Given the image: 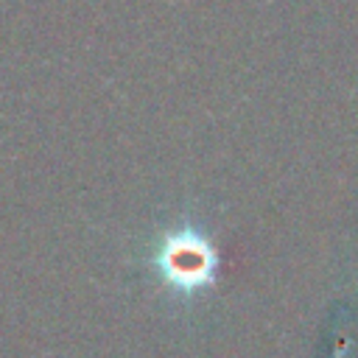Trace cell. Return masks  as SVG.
<instances>
[{
	"mask_svg": "<svg viewBox=\"0 0 358 358\" xmlns=\"http://www.w3.org/2000/svg\"><path fill=\"white\" fill-rule=\"evenodd\" d=\"M154 266H157L159 277L165 280V285H171L173 291H182V294H193V291L213 285L218 257H215V249L210 246V241L199 229L182 227V229L168 232L159 241Z\"/></svg>",
	"mask_w": 358,
	"mask_h": 358,
	"instance_id": "1",
	"label": "cell"
}]
</instances>
